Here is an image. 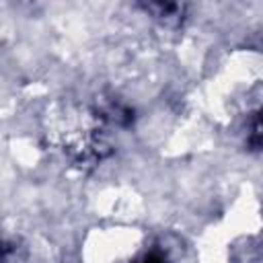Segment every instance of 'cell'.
<instances>
[{
	"instance_id": "1",
	"label": "cell",
	"mask_w": 263,
	"mask_h": 263,
	"mask_svg": "<svg viewBox=\"0 0 263 263\" xmlns=\"http://www.w3.org/2000/svg\"><path fill=\"white\" fill-rule=\"evenodd\" d=\"M249 142L257 148H263V107L251 117V127H249Z\"/></svg>"
}]
</instances>
